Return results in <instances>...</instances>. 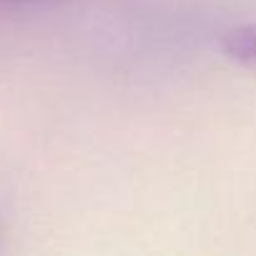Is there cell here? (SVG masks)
<instances>
[{"instance_id":"1","label":"cell","mask_w":256,"mask_h":256,"mask_svg":"<svg viewBox=\"0 0 256 256\" xmlns=\"http://www.w3.org/2000/svg\"><path fill=\"white\" fill-rule=\"evenodd\" d=\"M221 48L231 60L256 70V23H244L224 33Z\"/></svg>"}]
</instances>
